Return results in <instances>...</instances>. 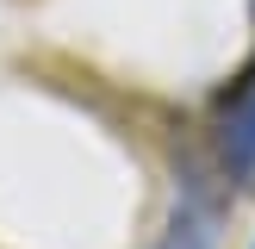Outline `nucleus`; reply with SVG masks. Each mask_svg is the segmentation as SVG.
Returning <instances> with one entry per match:
<instances>
[{
  "instance_id": "nucleus-3",
  "label": "nucleus",
  "mask_w": 255,
  "mask_h": 249,
  "mask_svg": "<svg viewBox=\"0 0 255 249\" xmlns=\"http://www.w3.org/2000/svg\"><path fill=\"white\" fill-rule=\"evenodd\" d=\"M249 249H255V243H249Z\"/></svg>"
},
{
  "instance_id": "nucleus-1",
  "label": "nucleus",
  "mask_w": 255,
  "mask_h": 249,
  "mask_svg": "<svg viewBox=\"0 0 255 249\" xmlns=\"http://www.w3.org/2000/svg\"><path fill=\"white\" fill-rule=\"evenodd\" d=\"M212 162H218L224 187H249L255 181V56L249 69L224 87L218 119H212Z\"/></svg>"
},
{
  "instance_id": "nucleus-2",
  "label": "nucleus",
  "mask_w": 255,
  "mask_h": 249,
  "mask_svg": "<svg viewBox=\"0 0 255 249\" xmlns=\"http://www.w3.org/2000/svg\"><path fill=\"white\" fill-rule=\"evenodd\" d=\"M156 249H218V199H199V193L181 199V212Z\"/></svg>"
}]
</instances>
